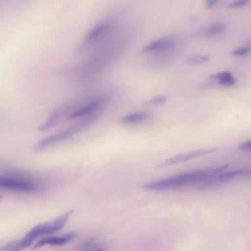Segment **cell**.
I'll use <instances>...</instances> for the list:
<instances>
[{"label": "cell", "instance_id": "cell-1", "mask_svg": "<svg viewBox=\"0 0 251 251\" xmlns=\"http://www.w3.org/2000/svg\"><path fill=\"white\" fill-rule=\"evenodd\" d=\"M227 166H221V167H213V168H206L201 170H195L190 172L181 173L178 175H175L173 176L159 179L147 183L144 185V188L148 190H155V191H162V190H172L182 188L185 186L191 185H199L203 187L205 183L211 179L216 175L222 173L223 171L226 170Z\"/></svg>", "mask_w": 251, "mask_h": 251}, {"label": "cell", "instance_id": "cell-2", "mask_svg": "<svg viewBox=\"0 0 251 251\" xmlns=\"http://www.w3.org/2000/svg\"><path fill=\"white\" fill-rule=\"evenodd\" d=\"M126 44L127 39L126 37L107 42L106 45L103 47L101 46L100 50L95 56L76 70V75L81 78H87L95 75L96 73H99L103 68L111 64L112 61L116 60V58H118L120 54L124 52Z\"/></svg>", "mask_w": 251, "mask_h": 251}, {"label": "cell", "instance_id": "cell-3", "mask_svg": "<svg viewBox=\"0 0 251 251\" xmlns=\"http://www.w3.org/2000/svg\"><path fill=\"white\" fill-rule=\"evenodd\" d=\"M0 187L2 190L10 192L35 193L44 189V184L32 176L8 171L1 173Z\"/></svg>", "mask_w": 251, "mask_h": 251}, {"label": "cell", "instance_id": "cell-4", "mask_svg": "<svg viewBox=\"0 0 251 251\" xmlns=\"http://www.w3.org/2000/svg\"><path fill=\"white\" fill-rule=\"evenodd\" d=\"M72 214H73V211H68V212L58 216L57 218L53 219L52 221H49L47 223H43V224L33 226L25 234V236L23 239H21L24 249L30 246L39 237L48 236V235L58 231L59 229H61L66 225V223L68 222V220L72 216Z\"/></svg>", "mask_w": 251, "mask_h": 251}, {"label": "cell", "instance_id": "cell-5", "mask_svg": "<svg viewBox=\"0 0 251 251\" xmlns=\"http://www.w3.org/2000/svg\"><path fill=\"white\" fill-rule=\"evenodd\" d=\"M98 117H90V118H85V119H81L78 123H76L75 125H73L69 127H67L66 129L57 132L53 135H50L48 137L43 138L42 140H40L39 142H37L34 146V150L35 151H41L44 150L52 145L64 142L70 138H72L73 136L76 135L77 133L81 132L82 130L86 129L87 127H89L96 120Z\"/></svg>", "mask_w": 251, "mask_h": 251}, {"label": "cell", "instance_id": "cell-6", "mask_svg": "<svg viewBox=\"0 0 251 251\" xmlns=\"http://www.w3.org/2000/svg\"><path fill=\"white\" fill-rule=\"evenodd\" d=\"M110 100V95L102 94L85 101H79L78 105L73 110L68 118L71 120L75 119H85L90 117H99L100 113L104 110Z\"/></svg>", "mask_w": 251, "mask_h": 251}, {"label": "cell", "instance_id": "cell-7", "mask_svg": "<svg viewBox=\"0 0 251 251\" xmlns=\"http://www.w3.org/2000/svg\"><path fill=\"white\" fill-rule=\"evenodd\" d=\"M251 178V167L248 168H240L231 171H223L222 173L216 175L211 179H209L204 187H216L220 186L234 180Z\"/></svg>", "mask_w": 251, "mask_h": 251}, {"label": "cell", "instance_id": "cell-8", "mask_svg": "<svg viewBox=\"0 0 251 251\" xmlns=\"http://www.w3.org/2000/svg\"><path fill=\"white\" fill-rule=\"evenodd\" d=\"M113 22L105 20L94 25L83 37L81 46L83 48H92L94 45L101 43L107 34L113 29Z\"/></svg>", "mask_w": 251, "mask_h": 251}, {"label": "cell", "instance_id": "cell-9", "mask_svg": "<svg viewBox=\"0 0 251 251\" xmlns=\"http://www.w3.org/2000/svg\"><path fill=\"white\" fill-rule=\"evenodd\" d=\"M176 46H178V40L176 36H163L147 43L144 47H142L140 53L157 56Z\"/></svg>", "mask_w": 251, "mask_h": 251}, {"label": "cell", "instance_id": "cell-10", "mask_svg": "<svg viewBox=\"0 0 251 251\" xmlns=\"http://www.w3.org/2000/svg\"><path fill=\"white\" fill-rule=\"evenodd\" d=\"M78 103H79V101H77V102H69L67 104H64L63 106L58 107L56 110H54L50 114V116L45 120V122L38 127V130H40V131L47 130V129L53 127L55 125H57L59 123V121L62 120L64 117L68 118L69 114L76 108Z\"/></svg>", "mask_w": 251, "mask_h": 251}, {"label": "cell", "instance_id": "cell-11", "mask_svg": "<svg viewBox=\"0 0 251 251\" xmlns=\"http://www.w3.org/2000/svg\"><path fill=\"white\" fill-rule=\"evenodd\" d=\"M214 151H216V149H197V150H193V151H189V152L177 154V155L173 156V157H171V158L165 160L164 162L160 163L157 167H158V168H162V167L176 165V164L183 163V162H186V161H188V160L197 158V157H199V156L212 153V152H214Z\"/></svg>", "mask_w": 251, "mask_h": 251}, {"label": "cell", "instance_id": "cell-12", "mask_svg": "<svg viewBox=\"0 0 251 251\" xmlns=\"http://www.w3.org/2000/svg\"><path fill=\"white\" fill-rule=\"evenodd\" d=\"M75 233L69 232V233H64L61 235H56V236H47L46 238L41 239L37 244H35L32 249H36L45 245L48 246H58V245H63L72 240L75 237Z\"/></svg>", "mask_w": 251, "mask_h": 251}, {"label": "cell", "instance_id": "cell-13", "mask_svg": "<svg viewBox=\"0 0 251 251\" xmlns=\"http://www.w3.org/2000/svg\"><path fill=\"white\" fill-rule=\"evenodd\" d=\"M151 118V114L145 111H138V112H131L125 114L120 118V123L124 125H136L143 123Z\"/></svg>", "mask_w": 251, "mask_h": 251}, {"label": "cell", "instance_id": "cell-14", "mask_svg": "<svg viewBox=\"0 0 251 251\" xmlns=\"http://www.w3.org/2000/svg\"><path fill=\"white\" fill-rule=\"evenodd\" d=\"M225 29H226V25L224 24L215 23L197 31V35L201 37H214L222 34L225 31Z\"/></svg>", "mask_w": 251, "mask_h": 251}, {"label": "cell", "instance_id": "cell-15", "mask_svg": "<svg viewBox=\"0 0 251 251\" xmlns=\"http://www.w3.org/2000/svg\"><path fill=\"white\" fill-rule=\"evenodd\" d=\"M211 78L214 79L219 85L222 86H233L236 83V78L230 72H221L218 74H214L211 75Z\"/></svg>", "mask_w": 251, "mask_h": 251}, {"label": "cell", "instance_id": "cell-16", "mask_svg": "<svg viewBox=\"0 0 251 251\" xmlns=\"http://www.w3.org/2000/svg\"><path fill=\"white\" fill-rule=\"evenodd\" d=\"M249 54H251V41H248L244 45H242L232 51V55L235 57H238V58L246 57Z\"/></svg>", "mask_w": 251, "mask_h": 251}, {"label": "cell", "instance_id": "cell-17", "mask_svg": "<svg viewBox=\"0 0 251 251\" xmlns=\"http://www.w3.org/2000/svg\"><path fill=\"white\" fill-rule=\"evenodd\" d=\"M209 61V57L206 55H201V54H194L186 58L185 63L189 65H200L203 63H206Z\"/></svg>", "mask_w": 251, "mask_h": 251}, {"label": "cell", "instance_id": "cell-18", "mask_svg": "<svg viewBox=\"0 0 251 251\" xmlns=\"http://www.w3.org/2000/svg\"><path fill=\"white\" fill-rule=\"evenodd\" d=\"M23 249H24V247H23L21 240L10 242L1 247V251H21Z\"/></svg>", "mask_w": 251, "mask_h": 251}, {"label": "cell", "instance_id": "cell-19", "mask_svg": "<svg viewBox=\"0 0 251 251\" xmlns=\"http://www.w3.org/2000/svg\"><path fill=\"white\" fill-rule=\"evenodd\" d=\"M166 101H167V97H166V96H164V95H158V96H155V97L151 98L150 100H148V101L146 102V104L152 105V106H160V105L164 104Z\"/></svg>", "mask_w": 251, "mask_h": 251}, {"label": "cell", "instance_id": "cell-20", "mask_svg": "<svg viewBox=\"0 0 251 251\" xmlns=\"http://www.w3.org/2000/svg\"><path fill=\"white\" fill-rule=\"evenodd\" d=\"M251 2V0H234L232 1L228 7L229 8H233V9H236V8H242L244 6H246L247 4H249Z\"/></svg>", "mask_w": 251, "mask_h": 251}, {"label": "cell", "instance_id": "cell-21", "mask_svg": "<svg viewBox=\"0 0 251 251\" xmlns=\"http://www.w3.org/2000/svg\"><path fill=\"white\" fill-rule=\"evenodd\" d=\"M239 149L240 150H244V151H251V139L241 143L239 145Z\"/></svg>", "mask_w": 251, "mask_h": 251}, {"label": "cell", "instance_id": "cell-22", "mask_svg": "<svg viewBox=\"0 0 251 251\" xmlns=\"http://www.w3.org/2000/svg\"><path fill=\"white\" fill-rule=\"evenodd\" d=\"M219 1H220V0H205L204 5H205V7H206V8L211 9V8L215 7V6L219 3Z\"/></svg>", "mask_w": 251, "mask_h": 251}, {"label": "cell", "instance_id": "cell-23", "mask_svg": "<svg viewBox=\"0 0 251 251\" xmlns=\"http://www.w3.org/2000/svg\"><path fill=\"white\" fill-rule=\"evenodd\" d=\"M97 251H102V250H97Z\"/></svg>", "mask_w": 251, "mask_h": 251}]
</instances>
